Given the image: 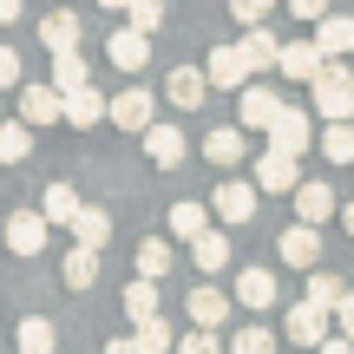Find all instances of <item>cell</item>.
<instances>
[{
    "mask_svg": "<svg viewBox=\"0 0 354 354\" xmlns=\"http://www.w3.org/2000/svg\"><path fill=\"white\" fill-rule=\"evenodd\" d=\"M276 256H282L289 269H315V263H322V223H295V230H282Z\"/></svg>",
    "mask_w": 354,
    "mask_h": 354,
    "instance_id": "cell-9",
    "label": "cell"
},
{
    "mask_svg": "<svg viewBox=\"0 0 354 354\" xmlns=\"http://www.w3.org/2000/svg\"><path fill=\"white\" fill-rule=\"evenodd\" d=\"M315 46L328 53V59H348V53H354V20H348V13H322V20H315Z\"/></svg>",
    "mask_w": 354,
    "mask_h": 354,
    "instance_id": "cell-18",
    "label": "cell"
},
{
    "mask_svg": "<svg viewBox=\"0 0 354 354\" xmlns=\"http://www.w3.org/2000/svg\"><path fill=\"white\" fill-rule=\"evenodd\" d=\"M322 66H328V53H322L315 39H295V46H282V59H276V73H282V79H302V86H308V79H315Z\"/></svg>",
    "mask_w": 354,
    "mask_h": 354,
    "instance_id": "cell-17",
    "label": "cell"
},
{
    "mask_svg": "<svg viewBox=\"0 0 354 354\" xmlns=\"http://www.w3.org/2000/svg\"><path fill=\"white\" fill-rule=\"evenodd\" d=\"M276 112H282V99L269 86H256V79L236 92V125L243 131H269V125H276Z\"/></svg>",
    "mask_w": 354,
    "mask_h": 354,
    "instance_id": "cell-4",
    "label": "cell"
},
{
    "mask_svg": "<svg viewBox=\"0 0 354 354\" xmlns=\"http://www.w3.org/2000/svg\"><path fill=\"white\" fill-rule=\"evenodd\" d=\"M342 295H348V282L342 276H335V269H308V302H322V308H335V302H342Z\"/></svg>",
    "mask_w": 354,
    "mask_h": 354,
    "instance_id": "cell-36",
    "label": "cell"
},
{
    "mask_svg": "<svg viewBox=\"0 0 354 354\" xmlns=\"http://www.w3.org/2000/svg\"><path fill=\"white\" fill-rule=\"evenodd\" d=\"M256 197H263V190H256V177H250V184H216L210 210L223 216V223H256Z\"/></svg>",
    "mask_w": 354,
    "mask_h": 354,
    "instance_id": "cell-11",
    "label": "cell"
},
{
    "mask_svg": "<svg viewBox=\"0 0 354 354\" xmlns=\"http://www.w3.org/2000/svg\"><path fill=\"white\" fill-rule=\"evenodd\" d=\"M282 7H289V13H295V20H308V26H315V20H322V13H328V0H282Z\"/></svg>",
    "mask_w": 354,
    "mask_h": 354,
    "instance_id": "cell-41",
    "label": "cell"
},
{
    "mask_svg": "<svg viewBox=\"0 0 354 354\" xmlns=\"http://www.w3.org/2000/svg\"><path fill=\"white\" fill-rule=\"evenodd\" d=\"M33 151V125L26 118H0V165H20Z\"/></svg>",
    "mask_w": 354,
    "mask_h": 354,
    "instance_id": "cell-31",
    "label": "cell"
},
{
    "mask_svg": "<svg viewBox=\"0 0 354 354\" xmlns=\"http://www.w3.org/2000/svg\"><path fill=\"white\" fill-rule=\"evenodd\" d=\"M230 308H236V295H223L216 282H203V289H190L184 315L197 322V328H223V322H230Z\"/></svg>",
    "mask_w": 354,
    "mask_h": 354,
    "instance_id": "cell-10",
    "label": "cell"
},
{
    "mask_svg": "<svg viewBox=\"0 0 354 354\" xmlns=\"http://www.w3.org/2000/svg\"><path fill=\"white\" fill-rule=\"evenodd\" d=\"M165 223H171V236H184V243H190V236H203V230H210V210L184 197V203H171V210H165Z\"/></svg>",
    "mask_w": 354,
    "mask_h": 354,
    "instance_id": "cell-29",
    "label": "cell"
},
{
    "mask_svg": "<svg viewBox=\"0 0 354 354\" xmlns=\"http://www.w3.org/2000/svg\"><path fill=\"white\" fill-rule=\"evenodd\" d=\"M203 158L210 165H243V125H210L203 131Z\"/></svg>",
    "mask_w": 354,
    "mask_h": 354,
    "instance_id": "cell-23",
    "label": "cell"
},
{
    "mask_svg": "<svg viewBox=\"0 0 354 354\" xmlns=\"http://www.w3.org/2000/svg\"><path fill=\"white\" fill-rule=\"evenodd\" d=\"M165 92H171V105H177V112H197V105H203V92H210V73H203V66H171Z\"/></svg>",
    "mask_w": 354,
    "mask_h": 354,
    "instance_id": "cell-16",
    "label": "cell"
},
{
    "mask_svg": "<svg viewBox=\"0 0 354 354\" xmlns=\"http://www.w3.org/2000/svg\"><path fill=\"white\" fill-rule=\"evenodd\" d=\"M13 342H20V354H53V348H59V328H53L46 315H26Z\"/></svg>",
    "mask_w": 354,
    "mask_h": 354,
    "instance_id": "cell-30",
    "label": "cell"
},
{
    "mask_svg": "<svg viewBox=\"0 0 354 354\" xmlns=\"http://www.w3.org/2000/svg\"><path fill=\"white\" fill-rule=\"evenodd\" d=\"M20 118H26V125H59V118H66V92L59 86H26L20 92Z\"/></svg>",
    "mask_w": 354,
    "mask_h": 354,
    "instance_id": "cell-12",
    "label": "cell"
},
{
    "mask_svg": "<svg viewBox=\"0 0 354 354\" xmlns=\"http://www.w3.org/2000/svg\"><path fill=\"white\" fill-rule=\"evenodd\" d=\"M20 20V0H0V26H13Z\"/></svg>",
    "mask_w": 354,
    "mask_h": 354,
    "instance_id": "cell-46",
    "label": "cell"
},
{
    "mask_svg": "<svg viewBox=\"0 0 354 354\" xmlns=\"http://www.w3.org/2000/svg\"><path fill=\"white\" fill-rule=\"evenodd\" d=\"M177 354H223V342H216V328H190L177 342Z\"/></svg>",
    "mask_w": 354,
    "mask_h": 354,
    "instance_id": "cell-40",
    "label": "cell"
},
{
    "mask_svg": "<svg viewBox=\"0 0 354 354\" xmlns=\"http://www.w3.org/2000/svg\"><path fill=\"white\" fill-rule=\"evenodd\" d=\"M105 354H145V342H138V335H112V342H105Z\"/></svg>",
    "mask_w": 354,
    "mask_h": 354,
    "instance_id": "cell-44",
    "label": "cell"
},
{
    "mask_svg": "<svg viewBox=\"0 0 354 354\" xmlns=\"http://www.w3.org/2000/svg\"><path fill=\"white\" fill-rule=\"evenodd\" d=\"M282 0H230V13H236V26H263L269 13H276Z\"/></svg>",
    "mask_w": 354,
    "mask_h": 354,
    "instance_id": "cell-39",
    "label": "cell"
},
{
    "mask_svg": "<svg viewBox=\"0 0 354 354\" xmlns=\"http://www.w3.org/2000/svg\"><path fill=\"white\" fill-rule=\"evenodd\" d=\"M46 236H53L46 210H13L7 216V250L13 256H39V250H46Z\"/></svg>",
    "mask_w": 354,
    "mask_h": 354,
    "instance_id": "cell-5",
    "label": "cell"
},
{
    "mask_svg": "<svg viewBox=\"0 0 354 354\" xmlns=\"http://www.w3.org/2000/svg\"><path fill=\"white\" fill-rule=\"evenodd\" d=\"M289 197H295V216H302V223H328V216H342V203H335L328 177H302Z\"/></svg>",
    "mask_w": 354,
    "mask_h": 354,
    "instance_id": "cell-7",
    "label": "cell"
},
{
    "mask_svg": "<svg viewBox=\"0 0 354 354\" xmlns=\"http://www.w3.org/2000/svg\"><path fill=\"white\" fill-rule=\"evenodd\" d=\"M302 184V171H295V151H282V145H269L263 158H256V190H269V197H282V190Z\"/></svg>",
    "mask_w": 354,
    "mask_h": 354,
    "instance_id": "cell-6",
    "label": "cell"
},
{
    "mask_svg": "<svg viewBox=\"0 0 354 354\" xmlns=\"http://www.w3.org/2000/svg\"><path fill=\"white\" fill-rule=\"evenodd\" d=\"M308 99H315L322 118H354V66L348 59H328L315 79H308Z\"/></svg>",
    "mask_w": 354,
    "mask_h": 354,
    "instance_id": "cell-1",
    "label": "cell"
},
{
    "mask_svg": "<svg viewBox=\"0 0 354 354\" xmlns=\"http://www.w3.org/2000/svg\"><path fill=\"white\" fill-rule=\"evenodd\" d=\"M342 230H348V236H354V203H348V210H342Z\"/></svg>",
    "mask_w": 354,
    "mask_h": 354,
    "instance_id": "cell-47",
    "label": "cell"
},
{
    "mask_svg": "<svg viewBox=\"0 0 354 354\" xmlns=\"http://www.w3.org/2000/svg\"><path fill=\"white\" fill-rule=\"evenodd\" d=\"M105 59L118 66V73H145V66H151V33H138V26H118L112 39H105Z\"/></svg>",
    "mask_w": 354,
    "mask_h": 354,
    "instance_id": "cell-3",
    "label": "cell"
},
{
    "mask_svg": "<svg viewBox=\"0 0 354 354\" xmlns=\"http://www.w3.org/2000/svg\"><path fill=\"white\" fill-rule=\"evenodd\" d=\"M59 269H66V289H92V282H99V250H92V243H73Z\"/></svg>",
    "mask_w": 354,
    "mask_h": 354,
    "instance_id": "cell-24",
    "label": "cell"
},
{
    "mask_svg": "<svg viewBox=\"0 0 354 354\" xmlns=\"http://www.w3.org/2000/svg\"><path fill=\"white\" fill-rule=\"evenodd\" d=\"M276 342H282V335L269 328V322H243L236 342H230V354H276Z\"/></svg>",
    "mask_w": 354,
    "mask_h": 354,
    "instance_id": "cell-34",
    "label": "cell"
},
{
    "mask_svg": "<svg viewBox=\"0 0 354 354\" xmlns=\"http://www.w3.org/2000/svg\"><path fill=\"white\" fill-rule=\"evenodd\" d=\"M125 20L138 26V33H158V26H165V0H131Z\"/></svg>",
    "mask_w": 354,
    "mask_h": 354,
    "instance_id": "cell-38",
    "label": "cell"
},
{
    "mask_svg": "<svg viewBox=\"0 0 354 354\" xmlns=\"http://www.w3.org/2000/svg\"><path fill=\"white\" fill-rule=\"evenodd\" d=\"M53 86H59V92H79V86H92V66L79 59V46L53 53Z\"/></svg>",
    "mask_w": 354,
    "mask_h": 354,
    "instance_id": "cell-28",
    "label": "cell"
},
{
    "mask_svg": "<svg viewBox=\"0 0 354 354\" xmlns=\"http://www.w3.org/2000/svg\"><path fill=\"white\" fill-rule=\"evenodd\" d=\"M39 210H46V223L73 230V216L86 210V203H79V190H73V184H46V197H39Z\"/></svg>",
    "mask_w": 354,
    "mask_h": 354,
    "instance_id": "cell-25",
    "label": "cell"
},
{
    "mask_svg": "<svg viewBox=\"0 0 354 354\" xmlns=\"http://www.w3.org/2000/svg\"><path fill=\"white\" fill-rule=\"evenodd\" d=\"M73 236H79V243H92V250H105V243H112V210L86 203V210L73 216Z\"/></svg>",
    "mask_w": 354,
    "mask_h": 354,
    "instance_id": "cell-27",
    "label": "cell"
},
{
    "mask_svg": "<svg viewBox=\"0 0 354 354\" xmlns=\"http://www.w3.org/2000/svg\"><path fill=\"white\" fill-rule=\"evenodd\" d=\"M39 39H46V53H66V46H79V39H86V26H79L73 7H59V13H46V20H39Z\"/></svg>",
    "mask_w": 354,
    "mask_h": 354,
    "instance_id": "cell-21",
    "label": "cell"
},
{
    "mask_svg": "<svg viewBox=\"0 0 354 354\" xmlns=\"http://www.w3.org/2000/svg\"><path fill=\"white\" fill-rule=\"evenodd\" d=\"M0 86H20V53L0 46Z\"/></svg>",
    "mask_w": 354,
    "mask_h": 354,
    "instance_id": "cell-42",
    "label": "cell"
},
{
    "mask_svg": "<svg viewBox=\"0 0 354 354\" xmlns=\"http://www.w3.org/2000/svg\"><path fill=\"white\" fill-rule=\"evenodd\" d=\"M138 138H145V158H151L158 171H177V165H184V151H190V145H184V131H177V125H145Z\"/></svg>",
    "mask_w": 354,
    "mask_h": 354,
    "instance_id": "cell-13",
    "label": "cell"
},
{
    "mask_svg": "<svg viewBox=\"0 0 354 354\" xmlns=\"http://www.w3.org/2000/svg\"><path fill=\"white\" fill-rule=\"evenodd\" d=\"M158 308H165V295H158V282H151V276H138V282L125 289V315H131V322H145V315H158Z\"/></svg>",
    "mask_w": 354,
    "mask_h": 354,
    "instance_id": "cell-35",
    "label": "cell"
},
{
    "mask_svg": "<svg viewBox=\"0 0 354 354\" xmlns=\"http://www.w3.org/2000/svg\"><path fill=\"white\" fill-rule=\"evenodd\" d=\"M236 302L243 308H276V269H243L236 276Z\"/></svg>",
    "mask_w": 354,
    "mask_h": 354,
    "instance_id": "cell-22",
    "label": "cell"
},
{
    "mask_svg": "<svg viewBox=\"0 0 354 354\" xmlns=\"http://www.w3.org/2000/svg\"><path fill=\"white\" fill-rule=\"evenodd\" d=\"M315 354H354V335H328V342H322Z\"/></svg>",
    "mask_w": 354,
    "mask_h": 354,
    "instance_id": "cell-45",
    "label": "cell"
},
{
    "mask_svg": "<svg viewBox=\"0 0 354 354\" xmlns=\"http://www.w3.org/2000/svg\"><path fill=\"white\" fill-rule=\"evenodd\" d=\"M243 59H250V73H276V59H282V39L269 33V20L243 33Z\"/></svg>",
    "mask_w": 354,
    "mask_h": 354,
    "instance_id": "cell-19",
    "label": "cell"
},
{
    "mask_svg": "<svg viewBox=\"0 0 354 354\" xmlns=\"http://www.w3.org/2000/svg\"><path fill=\"white\" fill-rule=\"evenodd\" d=\"M190 263L210 269V276H216V269H230V236H223V230H203V236H190Z\"/></svg>",
    "mask_w": 354,
    "mask_h": 354,
    "instance_id": "cell-26",
    "label": "cell"
},
{
    "mask_svg": "<svg viewBox=\"0 0 354 354\" xmlns=\"http://www.w3.org/2000/svg\"><path fill=\"white\" fill-rule=\"evenodd\" d=\"M99 118H112V99H105L99 86H79V92H66V125H73V131H92Z\"/></svg>",
    "mask_w": 354,
    "mask_h": 354,
    "instance_id": "cell-14",
    "label": "cell"
},
{
    "mask_svg": "<svg viewBox=\"0 0 354 354\" xmlns=\"http://www.w3.org/2000/svg\"><path fill=\"white\" fill-rule=\"evenodd\" d=\"M112 125L118 131H145V125H151V92H145V86L118 92V99H112Z\"/></svg>",
    "mask_w": 354,
    "mask_h": 354,
    "instance_id": "cell-20",
    "label": "cell"
},
{
    "mask_svg": "<svg viewBox=\"0 0 354 354\" xmlns=\"http://www.w3.org/2000/svg\"><path fill=\"white\" fill-rule=\"evenodd\" d=\"M328 328H335V308L308 302V295L282 315V342H295V348H322V342H328Z\"/></svg>",
    "mask_w": 354,
    "mask_h": 354,
    "instance_id": "cell-2",
    "label": "cell"
},
{
    "mask_svg": "<svg viewBox=\"0 0 354 354\" xmlns=\"http://www.w3.org/2000/svg\"><path fill=\"white\" fill-rule=\"evenodd\" d=\"M203 73H210V86L216 92H243V86H250V59H243V46H216L210 53V59H203Z\"/></svg>",
    "mask_w": 354,
    "mask_h": 354,
    "instance_id": "cell-8",
    "label": "cell"
},
{
    "mask_svg": "<svg viewBox=\"0 0 354 354\" xmlns=\"http://www.w3.org/2000/svg\"><path fill=\"white\" fill-rule=\"evenodd\" d=\"M171 263H177V256H171V243H165V236H145V243H138V276L165 282V276H171Z\"/></svg>",
    "mask_w": 354,
    "mask_h": 354,
    "instance_id": "cell-32",
    "label": "cell"
},
{
    "mask_svg": "<svg viewBox=\"0 0 354 354\" xmlns=\"http://www.w3.org/2000/svg\"><path fill=\"white\" fill-rule=\"evenodd\" d=\"M322 158H328V165H354V125H348V118H328V131H322Z\"/></svg>",
    "mask_w": 354,
    "mask_h": 354,
    "instance_id": "cell-33",
    "label": "cell"
},
{
    "mask_svg": "<svg viewBox=\"0 0 354 354\" xmlns=\"http://www.w3.org/2000/svg\"><path fill=\"white\" fill-rule=\"evenodd\" d=\"M335 328H342V335H354V289L342 295V302H335Z\"/></svg>",
    "mask_w": 354,
    "mask_h": 354,
    "instance_id": "cell-43",
    "label": "cell"
},
{
    "mask_svg": "<svg viewBox=\"0 0 354 354\" xmlns=\"http://www.w3.org/2000/svg\"><path fill=\"white\" fill-rule=\"evenodd\" d=\"M99 7H112V13H125V7H131V0H99Z\"/></svg>",
    "mask_w": 354,
    "mask_h": 354,
    "instance_id": "cell-48",
    "label": "cell"
},
{
    "mask_svg": "<svg viewBox=\"0 0 354 354\" xmlns=\"http://www.w3.org/2000/svg\"><path fill=\"white\" fill-rule=\"evenodd\" d=\"M269 145H282V151H295V158H302L308 145H315V125H308V112L282 105V112H276V125H269Z\"/></svg>",
    "mask_w": 354,
    "mask_h": 354,
    "instance_id": "cell-15",
    "label": "cell"
},
{
    "mask_svg": "<svg viewBox=\"0 0 354 354\" xmlns=\"http://www.w3.org/2000/svg\"><path fill=\"white\" fill-rule=\"evenodd\" d=\"M138 342H145V354H171V348H177V342H171V328H165V308L138 322Z\"/></svg>",
    "mask_w": 354,
    "mask_h": 354,
    "instance_id": "cell-37",
    "label": "cell"
}]
</instances>
